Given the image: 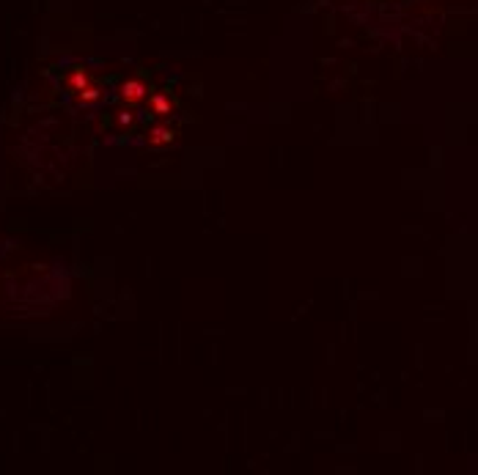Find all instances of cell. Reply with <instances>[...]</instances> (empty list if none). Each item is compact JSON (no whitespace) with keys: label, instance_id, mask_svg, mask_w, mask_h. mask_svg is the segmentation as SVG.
Instances as JSON below:
<instances>
[{"label":"cell","instance_id":"cell-1","mask_svg":"<svg viewBox=\"0 0 478 475\" xmlns=\"http://www.w3.org/2000/svg\"><path fill=\"white\" fill-rule=\"evenodd\" d=\"M121 97H124L126 102L138 104L146 97V85L141 83V80H129V83H124V88H121Z\"/></svg>","mask_w":478,"mask_h":475},{"label":"cell","instance_id":"cell-2","mask_svg":"<svg viewBox=\"0 0 478 475\" xmlns=\"http://www.w3.org/2000/svg\"><path fill=\"white\" fill-rule=\"evenodd\" d=\"M69 88H72V91H88V88H91V83H88V75H85L83 69H80V72H75V75L69 77Z\"/></svg>","mask_w":478,"mask_h":475},{"label":"cell","instance_id":"cell-3","mask_svg":"<svg viewBox=\"0 0 478 475\" xmlns=\"http://www.w3.org/2000/svg\"><path fill=\"white\" fill-rule=\"evenodd\" d=\"M154 107H157V110H160V116H165V110H168V102H165V99H163V97H157V99H154Z\"/></svg>","mask_w":478,"mask_h":475}]
</instances>
